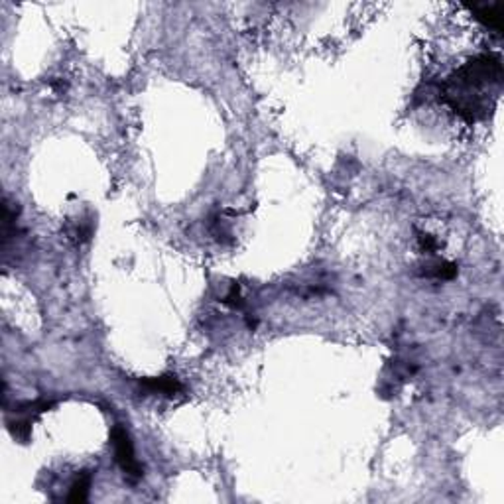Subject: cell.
Returning <instances> with one entry per match:
<instances>
[{"instance_id":"5","label":"cell","mask_w":504,"mask_h":504,"mask_svg":"<svg viewBox=\"0 0 504 504\" xmlns=\"http://www.w3.org/2000/svg\"><path fill=\"white\" fill-rule=\"evenodd\" d=\"M91 485H93V473L91 471H81L75 481L69 486V495H67V503H85L89 498Z\"/></svg>"},{"instance_id":"1","label":"cell","mask_w":504,"mask_h":504,"mask_svg":"<svg viewBox=\"0 0 504 504\" xmlns=\"http://www.w3.org/2000/svg\"><path fill=\"white\" fill-rule=\"evenodd\" d=\"M503 62L498 54H481L451 75L441 87V99L459 117L475 122L488 117L503 91Z\"/></svg>"},{"instance_id":"8","label":"cell","mask_w":504,"mask_h":504,"mask_svg":"<svg viewBox=\"0 0 504 504\" xmlns=\"http://www.w3.org/2000/svg\"><path fill=\"white\" fill-rule=\"evenodd\" d=\"M418 243H420V248H422L423 252H435V251H437V241L433 239L432 234L422 233L420 236H418Z\"/></svg>"},{"instance_id":"6","label":"cell","mask_w":504,"mask_h":504,"mask_svg":"<svg viewBox=\"0 0 504 504\" xmlns=\"http://www.w3.org/2000/svg\"><path fill=\"white\" fill-rule=\"evenodd\" d=\"M425 270H422L423 276H428V278H435V280H453L455 276H457V264H453V262H447V260H437L433 262V264H428V266H423Z\"/></svg>"},{"instance_id":"7","label":"cell","mask_w":504,"mask_h":504,"mask_svg":"<svg viewBox=\"0 0 504 504\" xmlns=\"http://www.w3.org/2000/svg\"><path fill=\"white\" fill-rule=\"evenodd\" d=\"M223 302H225L227 306L234 307V309H243L244 302H243V297H241V294H239V286H236V284H234L233 288H231V292L227 294V297L223 299Z\"/></svg>"},{"instance_id":"2","label":"cell","mask_w":504,"mask_h":504,"mask_svg":"<svg viewBox=\"0 0 504 504\" xmlns=\"http://www.w3.org/2000/svg\"><path fill=\"white\" fill-rule=\"evenodd\" d=\"M110 443H113V449H115V461L117 465L120 467V471L125 473V477L130 481V483H136L140 481L144 471H142V465L138 463L134 453V443L130 440V435L126 432L125 425L117 423L110 432Z\"/></svg>"},{"instance_id":"4","label":"cell","mask_w":504,"mask_h":504,"mask_svg":"<svg viewBox=\"0 0 504 504\" xmlns=\"http://www.w3.org/2000/svg\"><path fill=\"white\" fill-rule=\"evenodd\" d=\"M473 16L485 24L486 28L500 32L503 30V16H504V4L503 2H496V4H483V6H473L471 8Z\"/></svg>"},{"instance_id":"3","label":"cell","mask_w":504,"mask_h":504,"mask_svg":"<svg viewBox=\"0 0 504 504\" xmlns=\"http://www.w3.org/2000/svg\"><path fill=\"white\" fill-rule=\"evenodd\" d=\"M140 386L148 390L150 394H164V396H176L183 392V384L180 378L173 374H164V377H154L140 380Z\"/></svg>"}]
</instances>
